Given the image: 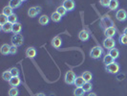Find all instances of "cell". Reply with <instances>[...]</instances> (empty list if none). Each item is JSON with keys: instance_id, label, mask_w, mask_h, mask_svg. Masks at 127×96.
<instances>
[{"instance_id": "1", "label": "cell", "mask_w": 127, "mask_h": 96, "mask_svg": "<svg viewBox=\"0 0 127 96\" xmlns=\"http://www.w3.org/2000/svg\"><path fill=\"white\" fill-rule=\"evenodd\" d=\"M102 54H103V48H101L99 45H95L90 51V57L96 60V59H99L101 57Z\"/></svg>"}, {"instance_id": "2", "label": "cell", "mask_w": 127, "mask_h": 96, "mask_svg": "<svg viewBox=\"0 0 127 96\" xmlns=\"http://www.w3.org/2000/svg\"><path fill=\"white\" fill-rule=\"evenodd\" d=\"M11 41L13 45L15 46H21L24 42V38L21 34H13V37L11 38Z\"/></svg>"}, {"instance_id": "3", "label": "cell", "mask_w": 127, "mask_h": 96, "mask_svg": "<svg viewBox=\"0 0 127 96\" xmlns=\"http://www.w3.org/2000/svg\"><path fill=\"white\" fill-rule=\"evenodd\" d=\"M76 74L73 70H69L66 72L65 77H64V80H65V83L67 85H74L75 81H76Z\"/></svg>"}, {"instance_id": "4", "label": "cell", "mask_w": 127, "mask_h": 96, "mask_svg": "<svg viewBox=\"0 0 127 96\" xmlns=\"http://www.w3.org/2000/svg\"><path fill=\"white\" fill-rule=\"evenodd\" d=\"M105 70L107 71L108 73H111V74H117L120 71V64H117L116 62H114L112 64L106 65Z\"/></svg>"}, {"instance_id": "5", "label": "cell", "mask_w": 127, "mask_h": 96, "mask_svg": "<svg viewBox=\"0 0 127 96\" xmlns=\"http://www.w3.org/2000/svg\"><path fill=\"white\" fill-rule=\"evenodd\" d=\"M116 46V41L113 38H106L104 40H103V47L108 49V50H111L115 48Z\"/></svg>"}, {"instance_id": "6", "label": "cell", "mask_w": 127, "mask_h": 96, "mask_svg": "<svg viewBox=\"0 0 127 96\" xmlns=\"http://www.w3.org/2000/svg\"><path fill=\"white\" fill-rule=\"evenodd\" d=\"M62 6L67 10V12H71L75 9V1L74 0H64L63 3H62Z\"/></svg>"}, {"instance_id": "7", "label": "cell", "mask_w": 127, "mask_h": 96, "mask_svg": "<svg viewBox=\"0 0 127 96\" xmlns=\"http://www.w3.org/2000/svg\"><path fill=\"white\" fill-rule=\"evenodd\" d=\"M40 12H41V8H40V7H38V6L31 7V8L28 10V15L32 18V17H35Z\"/></svg>"}, {"instance_id": "8", "label": "cell", "mask_w": 127, "mask_h": 96, "mask_svg": "<svg viewBox=\"0 0 127 96\" xmlns=\"http://www.w3.org/2000/svg\"><path fill=\"white\" fill-rule=\"evenodd\" d=\"M116 18L119 21H125L127 18V12L125 10H119L116 13Z\"/></svg>"}, {"instance_id": "9", "label": "cell", "mask_w": 127, "mask_h": 96, "mask_svg": "<svg viewBox=\"0 0 127 96\" xmlns=\"http://www.w3.org/2000/svg\"><path fill=\"white\" fill-rule=\"evenodd\" d=\"M101 25L103 27H105V29H106V28H109V27H114L113 26L114 23H113L112 19L107 15V16H103L101 18Z\"/></svg>"}, {"instance_id": "10", "label": "cell", "mask_w": 127, "mask_h": 96, "mask_svg": "<svg viewBox=\"0 0 127 96\" xmlns=\"http://www.w3.org/2000/svg\"><path fill=\"white\" fill-rule=\"evenodd\" d=\"M20 84H21V79L19 78V76L12 77V79L9 81V85L13 88H17Z\"/></svg>"}, {"instance_id": "11", "label": "cell", "mask_w": 127, "mask_h": 96, "mask_svg": "<svg viewBox=\"0 0 127 96\" xmlns=\"http://www.w3.org/2000/svg\"><path fill=\"white\" fill-rule=\"evenodd\" d=\"M104 35L106 38H113L116 35V28L115 27H109L104 29Z\"/></svg>"}, {"instance_id": "12", "label": "cell", "mask_w": 127, "mask_h": 96, "mask_svg": "<svg viewBox=\"0 0 127 96\" xmlns=\"http://www.w3.org/2000/svg\"><path fill=\"white\" fill-rule=\"evenodd\" d=\"M25 54L27 58L32 59V58H34L36 56V50H35L34 47H29V48H27Z\"/></svg>"}, {"instance_id": "13", "label": "cell", "mask_w": 127, "mask_h": 96, "mask_svg": "<svg viewBox=\"0 0 127 96\" xmlns=\"http://www.w3.org/2000/svg\"><path fill=\"white\" fill-rule=\"evenodd\" d=\"M62 44V40H61V38H59V37H55V38H53V40H52V45L56 48V49H58L60 46Z\"/></svg>"}, {"instance_id": "14", "label": "cell", "mask_w": 127, "mask_h": 96, "mask_svg": "<svg viewBox=\"0 0 127 96\" xmlns=\"http://www.w3.org/2000/svg\"><path fill=\"white\" fill-rule=\"evenodd\" d=\"M89 38H90L89 33L87 32V31H85V30H82V31H80V32L78 33V38H79L80 40H82V41L88 40Z\"/></svg>"}, {"instance_id": "15", "label": "cell", "mask_w": 127, "mask_h": 96, "mask_svg": "<svg viewBox=\"0 0 127 96\" xmlns=\"http://www.w3.org/2000/svg\"><path fill=\"white\" fill-rule=\"evenodd\" d=\"M10 50H11V45H9L8 43H4V44L1 46V54L6 56V55H9L10 54Z\"/></svg>"}, {"instance_id": "16", "label": "cell", "mask_w": 127, "mask_h": 96, "mask_svg": "<svg viewBox=\"0 0 127 96\" xmlns=\"http://www.w3.org/2000/svg\"><path fill=\"white\" fill-rule=\"evenodd\" d=\"M13 24H12L11 22L8 21L5 25H3L2 27H1V30H2L4 33H11L12 31H13Z\"/></svg>"}, {"instance_id": "17", "label": "cell", "mask_w": 127, "mask_h": 96, "mask_svg": "<svg viewBox=\"0 0 127 96\" xmlns=\"http://www.w3.org/2000/svg\"><path fill=\"white\" fill-rule=\"evenodd\" d=\"M84 84H85V81L82 78V76H77L76 78V81H75L74 85L76 86V88H82Z\"/></svg>"}, {"instance_id": "18", "label": "cell", "mask_w": 127, "mask_h": 96, "mask_svg": "<svg viewBox=\"0 0 127 96\" xmlns=\"http://www.w3.org/2000/svg\"><path fill=\"white\" fill-rule=\"evenodd\" d=\"M21 4H22V0H10L9 2V6L12 7L13 9L18 8L21 6Z\"/></svg>"}, {"instance_id": "19", "label": "cell", "mask_w": 127, "mask_h": 96, "mask_svg": "<svg viewBox=\"0 0 127 96\" xmlns=\"http://www.w3.org/2000/svg\"><path fill=\"white\" fill-rule=\"evenodd\" d=\"M49 17L46 15V14H43V15H41L40 17H39V19H38V22H39V24L42 26H45L47 25L48 23H49Z\"/></svg>"}, {"instance_id": "20", "label": "cell", "mask_w": 127, "mask_h": 96, "mask_svg": "<svg viewBox=\"0 0 127 96\" xmlns=\"http://www.w3.org/2000/svg\"><path fill=\"white\" fill-rule=\"evenodd\" d=\"M120 6V2H119V0H111V2H110V4H109V9L111 10V11H115V10H117L118 8Z\"/></svg>"}, {"instance_id": "21", "label": "cell", "mask_w": 127, "mask_h": 96, "mask_svg": "<svg viewBox=\"0 0 127 96\" xmlns=\"http://www.w3.org/2000/svg\"><path fill=\"white\" fill-rule=\"evenodd\" d=\"M21 30H22V25H21V23L16 22V23H14L13 25V31H12V33H13V34H20Z\"/></svg>"}, {"instance_id": "22", "label": "cell", "mask_w": 127, "mask_h": 96, "mask_svg": "<svg viewBox=\"0 0 127 96\" xmlns=\"http://www.w3.org/2000/svg\"><path fill=\"white\" fill-rule=\"evenodd\" d=\"M82 78L84 79L85 82H91L92 81V78H93V75L90 71H84L82 73Z\"/></svg>"}, {"instance_id": "23", "label": "cell", "mask_w": 127, "mask_h": 96, "mask_svg": "<svg viewBox=\"0 0 127 96\" xmlns=\"http://www.w3.org/2000/svg\"><path fill=\"white\" fill-rule=\"evenodd\" d=\"M12 77H13V75H12V73H11L10 69H9V70L4 71V72L2 73V79L5 80V81H7V82H9V81L12 79Z\"/></svg>"}, {"instance_id": "24", "label": "cell", "mask_w": 127, "mask_h": 96, "mask_svg": "<svg viewBox=\"0 0 127 96\" xmlns=\"http://www.w3.org/2000/svg\"><path fill=\"white\" fill-rule=\"evenodd\" d=\"M108 54L111 56V57L113 58L114 60H116V59H118V58H119V56H120V51H119L117 48H113V49L109 50Z\"/></svg>"}, {"instance_id": "25", "label": "cell", "mask_w": 127, "mask_h": 96, "mask_svg": "<svg viewBox=\"0 0 127 96\" xmlns=\"http://www.w3.org/2000/svg\"><path fill=\"white\" fill-rule=\"evenodd\" d=\"M114 62H115V60L111 57L109 54H107L106 56H104V58H103V64H105V66L110 64H112V63H114Z\"/></svg>"}, {"instance_id": "26", "label": "cell", "mask_w": 127, "mask_h": 96, "mask_svg": "<svg viewBox=\"0 0 127 96\" xmlns=\"http://www.w3.org/2000/svg\"><path fill=\"white\" fill-rule=\"evenodd\" d=\"M61 17H62V16L57 13V12H54V13L51 14V19L54 22H59V21L61 20Z\"/></svg>"}, {"instance_id": "27", "label": "cell", "mask_w": 127, "mask_h": 96, "mask_svg": "<svg viewBox=\"0 0 127 96\" xmlns=\"http://www.w3.org/2000/svg\"><path fill=\"white\" fill-rule=\"evenodd\" d=\"M13 8L12 7H10L9 5L8 6H5L4 8H3V12H2V13L3 14H5V15H7V16H9V15H11L13 13Z\"/></svg>"}, {"instance_id": "28", "label": "cell", "mask_w": 127, "mask_h": 96, "mask_svg": "<svg viewBox=\"0 0 127 96\" xmlns=\"http://www.w3.org/2000/svg\"><path fill=\"white\" fill-rule=\"evenodd\" d=\"M85 91L82 88H76L74 90V96H84Z\"/></svg>"}, {"instance_id": "29", "label": "cell", "mask_w": 127, "mask_h": 96, "mask_svg": "<svg viewBox=\"0 0 127 96\" xmlns=\"http://www.w3.org/2000/svg\"><path fill=\"white\" fill-rule=\"evenodd\" d=\"M82 89L84 90L85 92H90L93 89V85L91 84V82H85V84L83 85Z\"/></svg>"}, {"instance_id": "30", "label": "cell", "mask_w": 127, "mask_h": 96, "mask_svg": "<svg viewBox=\"0 0 127 96\" xmlns=\"http://www.w3.org/2000/svg\"><path fill=\"white\" fill-rule=\"evenodd\" d=\"M19 94V90L17 88H11L9 90V96H18Z\"/></svg>"}, {"instance_id": "31", "label": "cell", "mask_w": 127, "mask_h": 96, "mask_svg": "<svg viewBox=\"0 0 127 96\" xmlns=\"http://www.w3.org/2000/svg\"><path fill=\"white\" fill-rule=\"evenodd\" d=\"M8 21H9V22H11L12 24L16 23V22H17V15H16L15 13H12L11 15H9V16H8Z\"/></svg>"}, {"instance_id": "32", "label": "cell", "mask_w": 127, "mask_h": 96, "mask_svg": "<svg viewBox=\"0 0 127 96\" xmlns=\"http://www.w3.org/2000/svg\"><path fill=\"white\" fill-rule=\"evenodd\" d=\"M57 12L59 13L61 16H64V15L66 14V13H67V10H66L63 6H59V7H57Z\"/></svg>"}, {"instance_id": "33", "label": "cell", "mask_w": 127, "mask_h": 96, "mask_svg": "<svg viewBox=\"0 0 127 96\" xmlns=\"http://www.w3.org/2000/svg\"><path fill=\"white\" fill-rule=\"evenodd\" d=\"M10 71H11V73H12V75H13V77H15V76H19L20 75V70H19L17 67H15V66H13V67H12L11 69H10Z\"/></svg>"}, {"instance_id": "34", "label": "cell", "mask_w": 127, "mask_h": 96, "mask_svg": "<svg viewBox=\"0 0 127 96\" xmlns=\"http://www.w3.org/2000/svg\"><path fill=\"white\" fill-rule=\"evenodd\" d=\"M7 22H8V16L2 13V14L0 15V25H1V27L3 25H5Z\"/></svg>"}, {"instance_id": "35", "label": "cell", "mask_w": 127, "mask_h": 96, "mask_svg": "<svg viewBox=\"0 0 127 96\" xmlns=\"http://www.w3.org/2000/svg\"><path fill=\"white\" fill-rule=\"evenodd\" d=\"M120 42L123 45H127V36L122 34L121 37H120Z\"/></svg>"}, {"instance_id": "36", "label": "cell", "mask_w": 127, "mask_h": 96, "mask_svg": "<svg viewBox=\"0 0 127 96\" xmlns=\"http://www.w3.org/2000/svg\"><path fill=\"white\" fill-rule=\"evenodd\" d=\"M110 2H111V0H99V4H100L102 7H104V8L109 7Z\"/></svg>"}, {"instance_id": "37", "label": "cell", "mask_w": 127, "mask_h": 96, "mask_svg": "<svg viewBox=\"0 0 127 96\" xmlns=\"http://www.w3.org/2000/svg\"><path fill=\"white\" fill-rule=\"evenodd\" d=\"M16 53H17V46L12 45V46H11V50H10V54L14 55V54H16Z\"/></svg>"}, {"instance_id": "38", "label": "cell", "mask_w": 127, "mask_h": 96, "mask_svg": "<svg viewBox=\"0 0 127 96\" xmlns=\"http://www.w3.org/2000/svg\"><path fill=\"white\" fill-rule=\"evenodd\" d=\"M87 96H97V95H96V93H95V92H89V94Z\"/></svg>"}, {"instance_id": "39", "label": "cell", "mask_w": 127, "mask_h": 96, "mask_svg": "<svg viewBox=\"0 0 127 96\" xmlns=\"http://www.w3.org/2000/svg\"><path fill=\"white\" fill-rule=\"evenodd\" d=\"M123 35L127 36V27H125V28H124V30H123Z\"/></svg>"}, {"instance_id": "40", "label": "cell", "mask_w": 127, "mask_h": 96, "mask_svg": "<svg viewBox=\"0 0 127 96\" xmlns=\"http://www.w3.org/2000/svg\"><path fill=\"white\" fill-rule=\"evenodd\" d=\"M36 96H46L44 94V93H43V92H40V93H38V94H36Z\"/></svg>"}, {"instance_id": "41", "label": "cell", "mask_w": 127, "mask_h": 96, "mask_svg": "<svg viewBox=\"0 0 127 96\" xmlns=\"http://www.w3.org/2000/svg\"><path fill=\"white\" fill-rule=\"evenodd\" d=\"M24 1H26V0H22V2H24Z\"/></svg>"}]
</instances>
